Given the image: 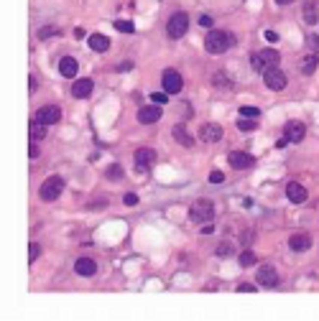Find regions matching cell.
Returning <instances> with one entry per match:
<instances>
[{"instance_id": "cell-1", "label": "cell", "mask_w": 319, "mask_h": 321, "mask_svg": "<svg viewBox=\"0 0 319 321\" xmlns=\"http://www.w3.org/2000/svg\"><path fill=\"white\" fill-rule=\"evenodd\" d=\"M233 41H235V38H233V36H227L225 31L212 28V31L207 33V38H204V49H207L210 54H225Z\"/></svg>"}, {"instance_id": "cell-2", "label": "cell", "mask_w": 319, "mask_h": 321, "mask_svg": "<svg viewBox=\"0 0 319 321\" xmlns=\"http://www.w3.org/2000/svg\"><path fill=\"white\" fill-rule=\"evenodd\" d=\"M278 64V51H273V49H263V51H258V54H253L250 56V67H253V72H266V69H271V67H276Z\"/></svg>"}, {"instance_id": "cell-3", "label": "cell", "mask_w": 319, "mask_h": 321, "mask_svg": "<svg viewBox=\"0 0 319 321\" xmlns=\"http://www.w3.org/2000/svg\"><path fill=\"white\" fill-rule=\"evenodd\" d=\"M212 217H214V207H212V201H207V199L194 201V207H191V212H189V220L197 222V224L212 222Z\"/></svg>"}, {"instance_id": "cell-4", "label": "cell", "mask_w": 319, "mask_h": 321, "mask_svg": "<svg viewBox=\"0 0 319 321\" xmlns=\"http://www.w3.org/2000/svg\"><path fill=\"white\" fill-rule=\"evenodd\" d=\"M61 191H64V181H61L59 176H51V178H46V181L41 184L38 197H41L44 201H56L61 197Z\"/></svg>"}, {"instance_id": "cell-5", "label": "cell", "mask_w": 319, "mask_h": 321, "mask_svg": "<svg viewBox=\"0 0 319 321\" xmlns=\"http://www.w3.org/2000/svg\"><path fill=\"white\" fill-rule=\"evenodd\" d=\"M186 31H189V16L186 13H174V16L169 18V25H166L169 38H182Z\"/></svg>"}, {"instance_id": "cell-6", "label": "cell", "mask_w": 319, "mask_h": 321, "mask_svg": "<svg viewBox=\"0 0 319 321\" xmlns=\"http://www.w3.org/2000/svg\"><path fill=\"white\" fill-rule=\"evenodd\" d=\"M263 82L268 89H273V92H281V89H286V74L281 72L278 67H271L263 72Z\"/></svg>"}, {"instance_id": "cell-7", "label": "cell", "mask_w": 319, "mask_h": 321, "mask_svg": "<svg viewBox=\"0 0 319 321\" xmlns=\"http://www.w3.org/2000/svg\"><path fill=\"white\" fill-rule=\"evenodd\" d=\"M161 82H163V92H169V95H179V92H182V87H184L182 74L174 72V69H166L163 76H161Z\"/></svg>"}, {"instance_id": "cell-8", "label": "cell", "mask_w": 319, "mask_h": 321, "mask_svg": "<svg viewBox=\"0 0 319 321\" xmlns=\"http://www.w3.org/2000/svg\"><path fill=\"white\" fill-rule=\"evenodd\" d=\"M153 161H156V150L153 148H138L135 150V171L138 173H146Z\"/></svg>"}, {"instance_id": "cell-9", "label": "cell", "mask_w": 319, "mask_h": 321, "mask_svg": "<svg viewBox=\"0 0 319 321\" xmlns=\"http://www.w3.org/2000/svg\"><path fill=\"white\" fill-rule=\"evenodd\" d=\"M227 161H230V166L238 169V171H248V169H253V163H255V158L250 156V153H242V150H233V153L227 156Z\"/></svg>"}, {"instance_id": "cell-10", "label": "cell", "mask_w": 319, "mask_h": 321, "mask_svg": "<svg viewBox=\"0 0 319 321\" xmlns=\"http://www.w3.org/2000/svg\"><path fill=\"white\" fill-rule=\"evenodd\" d=\"M36 120L44 123V125H54V123L61 120V110L56 105H46V107H41V110L36 112Z\"/></svg>"}, {"instance_id": "cell-11", "label": "cell", "mask_w": 319, "mask_h": 321, "mask_svg": "<svg viewBox=\"0 0 319 321\" xmlns=\"http://www.w3.org/2000/svg\"><path fill=\"white\" fill-rule=\"evenodd\" d=\"M199 138L204 140V143H217V140L222 138V127L217 123H204L199 127Z\"/></svg>"}, {"instance_id": "cell-12", "label": "cell", "mask_w": 319, "mask_h": 321, "mask_svg": "<svg viewBox=\"0 0 319 321\" xmlns=\"http://www.w3.org/2000/svg\"><path fill=\"white\" fill-rule=\"evenodd\" d=\"M161 120V107L153 102V105H146V107H140L138 110V123H143V125H151V123H156Z\"/></svg>"}, {"instance_id": "cell-13", "label": "cell", "mask_w": 319, "mask_h": 321, "mask_svg": "<svg viewBox=\"0 0 319 321\" xmlns=\"http://www.w3.org/2000/svg\"><path fill=\"white\" fill-rule=\"evenodd\" d=\"M258 283H261V286H266V288L278 286V273H276V268H271V265L258 268Z\"/></svg>"}, {"instance_id": "cell-14", "label": "cell", "mask_w": 319, "mask_h": 321, "mask_svg": "<svg viewBox=\"0 0 319 321\" xmlns=\"http://www.w3.org/2000/svg\"><path fill=\"white\" fill-rule=\"evenodd\" d=\"M74 271H77V275H82V278H92L97 273V263L92 258H80L74 263Z\"/></svg>"}, {"instance_id": "cell-15", "label": "cell", "mask_w": 319, "mask_h": 321, "mask_svg": "<svg viewBox=\"0 0 319 321\" xmlns=\"http://www.w3.org/2000/svg\"><path fill=\"white\" fill-rule=\"evenodd\" d=\"M289 247H291L293 252H306V250L312 247V237H309V235H304V232L291 235V237H289Z\"/></svg>"}, {"instance_id": "cell-16", "label": "cell", "mask_w": 319, "mask_h": 321, "mask_svg": "<svg viewBox=\"0 0 319 321\" xmlns=\"http://www.w3.org/2000/svg\"><path fill=\"white\" fill-rule=\"evenodd\" d=\"M304 135H306L304 123H289V125H286V135H284V138L289 140V143H301Z\"/></svg>"}, {"instance_id": "cell-17", "label": "cell", "mask_w": 319, "mask_h": 321, "mask_svg": "<svg viewBox=\"0 0 319 321\" xmlns=\"http://www.w3.org/2000/svg\"><path fill=\"white\" fill-rule=\"evenodd\" d=\"M92 89H95V82H92V79H77L74 87H72V95H74L77 99H84V97L92 95Z\"/></svg>"}, {"instance_id": "cell-18", "label": "cell", "mask_w": 319, "mask_h": 321, "mask_svg": "<svg viewBox=\"0 0 319 321\" xmlns=\"http://www.w3.org/2000/svg\"><path fill=\"white\" fill-rule=\"evenodd\" d=\"M286 197H289L293 204H304V201H306V189H304L301 184H296V181H291V184L286 186Z\"/></svg>"}, {"instance_id": "cell-19", "label": "cell", "mask_w": 319, "mask_h": 321, "mask_svg": "<svg viewBox=\"0 0 319 321\" xmlns=\"http://www.w3.org/2000/svg\"><path fill=\"white\" fill-rule=\"evenodd\" d=\"M77 69H80V64H77V59H72V56H64L61 61H59V74L61 76H72L77 74Z\"/></svg>"}, {"instance_id": "cell-20", "label": "cell", "mask_w": 319, "mask_h": 321, "mask_svg": "<svg viewBox=\"0 0 319 321\" xmlns=\"http://www.w3.org/2000/svg\"><path fill=\"white\" fill-rule=\"evenodd\" d=\"M174 138L179 140V143H182L184 148H191V146H194V138H191V133L186 130V127L182 125V123H179V125H174Z\"/></svg>"}, {"instance_id": "cell-21", "label": "cell", "mask_w": 319, "mask_h": 321, "mask_svg": "<svg viewBox=\"0 0 319 321\" xmlns=\"http://www.w3.org/2000/svg\"><path fill=\"white\" fill-rule=\"evenodd\" d=\"M89 46H92L95 51H100V54H102V51H107L110 38H107V36H102V33H92V36H89Z\"/></svg>"}, {"instance_id": "cell-22", "label": "cell", "mask_w": 319, "mask_h": 321, "mask_svg": "<svg viewBox=\"0 0 319 321\" xmlns=\"http://www.w3.org/2000/svg\"><path fill=\"white\" fill-rule=\"evenodd\" d=\"M212 84H214V87H220V89H233V79H230V76H225L222 72L212 74Z\"/></svg>"}, {"instance_id": "cell-23", "label": "cell", "mask_w": 319, "mask_h": 321, "mask_svg": "<svg viewBox=\"0 0 319 321\" xmlns=\"http://www.w3.org/2000/svg\"><path fill=\"white\" fill-rule=\"evenodd\" d=\"M317 18H319V13H317L314 3H306V5H304V21L309 23V25H314V23H317Z\"/></svg>"}, {"instance_id": "cell-24", "label": "cell", "mask_w": 319, "mask_h": 321, "mask_svg": "<svg viewBox=\"0 0 319 321\" xmlns=\"http://www.w3.org/2000/svg\"><path fill=\"white\" fill-rule=\"evenodd\" d=\"M31 138H33V140L46 138V125H44V123H38V120H33V123H31Z\"/></svg>"}, {"instance_id": "cell-25", "label": "cell", "mask_w": 319, "mask_h": 321, "mask_svg": "<svg viewBox=\"0 0 319 321\" xmlns=\"http://www.w3.org/2000/svg\"><path fill=\"white\" fill-rule=\"evenodd\" d=\"M317 56H309V59H304L301 61V74H314V69H317Z\"/></svg>"}, {"instance_id": "cell-26", "label": "cell", "mask_w": 319, "mask_h": 321, "mask_svg": "<svg viewBox=\"0 0 319 321\" xmlns=\"http://www.w3.org/2000/svg\"><path fill=\"white\" fill-rule=\"evenodd\" d=\"M238 127H240L242 133H250V130H255L258 125H255V118H250V120H248V118H240V120H238Z\"/></svg>"}, {"instance_id": "cell-27", "label": "cell", "mask_w": 319, "mask_h": 321, "mask_svg": "<svg viewBox=\"0 0 319 321\" xmlns=\"http://www.w3.org/2000/svg\"><path fill=\"white\" fill-rule=\"evenodd\" d=\"M115 28H118L120 33H133L135 25H133V21H115Z\"/></svg>"}, {"instance_id": "cell-28", "label": "cell", "mask_w": 319, "mask_h": 321, "mask_svg": "<svg viewBox=\"0 0 319 321\" xmlns=\"http://www.w3.org/2000/svg\"><path fill=\"white\" fill-rule=\"evenodd\" d=\"M107 178H110V181H120V178H123V169H120L118 163L107 169Z\"/></svg>"}, {"instance_id": "cell-29", "label": "cell", "mask_w": 319, "mask_h": 321, "mask_svg": "<svg viewBox=\"0 0 319 321\" xmlns=\"http://www.w3.org/2000/svg\"><path fill=\"white\" fill-rule=\"evenodd\" d=\"M240 115H242V118H258V115H261V110H258V107H250V105H245V107H240Z\"/></svg>"}, {"instance_id": "cell-30", "label": "cell", "mask_w": 319, "mask_h": 321, "mask_svg": "<svg viewBox=\"0 0 319 321\" xmlns=\"http://www.w3.org/2000/svg\"><path fill=\"white\" fill-rule=\"evenodd\" d=\"M253 263H255V255H253L250 250H245V252L240 255V265H242V268H248V265H253Z\"/></svg>"}, {"instance_id": "cell-31", "label": "cell", "mask_w": 319, "mask_h": 321, "mask_svg": "<svg viewBox=\"0 0 319 321\" xmlns=\"http://www.w3.org/2000/svg\"><path fill=\"white\" fill-rule=\"evenodd\" d=\"M151 99L156 102V105H166V99H169V92H156V95H151Z\"/></svg>"}, {"instance_id": "cell-32", "label": "cell", "mask_w": 319, "mask_h": 321, "mask_svg": "<svg viewBox=\"0 0 319 321\" xmlns=\"http://www.w3.org/2000/svg\"><path fill=\"white\" fill-rule=\"evenodd\" d=\"M38 255H41V247H38L36 242H31V247H28V260L33 263V260L38 258Z\"/></svg>"}, {"instance_id": "cell-33", "label": "cell", "mask_w": 319, "mask_h": 321, "mask_svg": "<svg viewBox=\"0 0 319 321\" xmlns=\"http://www.w3.org/2000/svg\"><path fill=\"white\" fill-rule=\"evenodd\" d=\"M230 252H233V247H230L227 242H222V245H217V255H220V258H227Z\"/></svg>"}, {"instance_id": "cell-34", "label": "cell", "mask_w": 319, "mask_h": 321, "mask_svg": "<svg viewBox=\"0 0 319 321\" xmlns=\"http://www.w3.org/2000/svg\"><path fill=\"white\" fill-rule=\"evenodd\" d=\"M306 46H309L314 54H319V38H317V36H309V38H306Z\"/></svg>"}, {"instance_id": "cell-35", "label": "cell", "mask_w": 319, "mask_h": 321, "mask_svg": "<svg viewBox=\"0 0 319 321\" xmlns=\"http://www.w3.org/2000/svg\"><path fill=\"white\" fill-rule=\"evenodd\" d=\"M210 181H212V184H222V181H225L222 171H212V173H210Z\"/></svg>"}, {"instance_id": "cell-36", "label": "cell", "mask_w": 319, "mask_h": 321, "mask_svg": "<svg viewBox=\"0 0 319 321\" xmlns=\"http://www.w3.org/2000/svg\"><path fill=\"white\" fill-rule=\"evenodd\" d=\"M59 33V28H41L38 31V38H49V36H56Z\"/></svg>"}, {"instance_id": "cell-37", "label": "cell", "mask_w": 319, "mask_h": 321, "mask_svg": "<svg viewBox=\"0 0 319 321\" xmlns=\"http://www.w3.org/2000/svg\"><path fill=\"white\" fill-rule=\"evenodd\" d=\"M238 293H255V286H250V283H240V286H238Z\"/></svg>"}, {"instance_id": "cell-38", "label": "cell", "mask_w": 319, "mask_h": 321, "mask_svg": "<svg viewBox=\"0 0 319 321\" xmlns=\"http://www.w3.org/2000/svg\"><path fill=\"white\" fill-rule=\"evenodd\" d=\"M115 69H118V72H131V69H133V61H120Z\"/></svg>"}, {"instance_id": "cell-39", "label": "cell", "mask_w": 319, "mask_h": 321, "mask_svg": "<svg viewBox=\"0 0 319 321\" xmlns=\"http://www.w3.org/2000/svg\"><path fill=\"white\" fill-rule=\"evenodd\" d=\"M125 204H128V207H133V204H138V197L135 194H125V199H123Z\"/></svg>"}, {"instance_id": "cell-40", "label": "cell", "mask_w": 319, "mask_h": 321, "mask_svg": "<svg viewBox=\"0 0 319 321\" xmlns=\"http://www.w3.org/2000/svg\"><path fill=\"white\" fill-rule=\"evenodd\" d=\"M263 36H266V41H271V44H276V41H278V36H276L273 31H266Z\"/></svg>"}, {"instance_id": "cell-41", "label": "cell", "mask_w": 319, "mask_h": 321, "mask_svg": "<svg viewBox=\"0 0 319 321\" xmlns=\"http://www.w3.org/2000/svg\"><path fill=\"white\" fill-rule=\"evenodd\" d=\"M199 25H204V28H210V25H212V18H210V16H202V18H199Z\"/></svg>"}, {"instance_id": "cell-42", "label": "cell", "mask_w": 319, "mask_h": 321, "mask_svg": "<svg viewBox=\"0 0 319 321\" xmlns=\"http://www.w3.org/2000/svg\"><path fill=\"white\" fill-rule=\"evenodd\" d=\"M28 89H31V92H36V89H38V82H36V76H31V79H28Z\"/></svg>"}, {"instance_id": "cell-43", "label": "cell", "mask_w": 319, "mask_h": 321, "mask_svg": "<svg viewBox=\"0 0 319 321\" xmlns=\"http://www.w3.org/2000/svg\"><path fill=\"white\" fill-rule=\"evenodd\" d=\"M28 153H31V158H38V146L31 143V150H28Z\"/></svg>"}, {"instance_id": "cell-44", "label": "cell", "mask_w": 319, "mask_h": 321, "mask_svg": "<svg viewBox=\"0 0 319 321\" xmlns=\"http://www.w3.org/2000/svg\"><path fill=\"white\" fill-rule=\"evenodd\" d=\"M278 5H289V3H293V0H276Z\"/></svg>"}]
</instances>
